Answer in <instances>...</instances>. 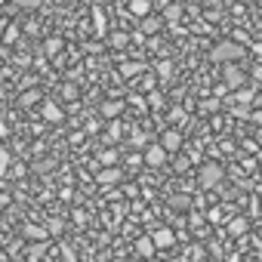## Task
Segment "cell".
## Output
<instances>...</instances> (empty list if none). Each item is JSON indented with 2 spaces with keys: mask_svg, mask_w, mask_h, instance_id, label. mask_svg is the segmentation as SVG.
I'll return each mask as SVG.
<instances>
[{
  "mask_svg": "<svg viewBox=\"0 0 262 262\" xmlns=\"http://www.w3.org/2000/svg\"><path fill=\"white\" fill-rule=\"evenodd\" d=\"M129 13L139 16V19H145L151 13V0H129Z\"/></svg>",
  "mask_w": 262,
  "mask_h": 262,
  "instance_id": "obj_10",
  "label": "cell"
},
{
  "mask_svg": "<svg viewBox=\"0 0 262 262\" xmlns=\"http://www.w3.org/2000/svg\"><path fill=\"white\" fill-rule=\"evenodd\" d=\"M222 83H225V90H241V86L247 83V74L241 71L237 62H228V65L222 68Z\"/></svg>",
  "mask_w": 262,
  "mask_h": 262,
  "instance_id": "obj_3",
  "label": "cell"
},
{
  "mask_svg": "<svg viewBox=\"0 0 262 262\" xmlns=\"http://www.w3.org/2000/svg\"><path fill=\"white\" fill-rule=\"evenodd\" d=\"M158 31H161V19L145 16V22H142V34H158Z\"/></svg>",
  "mask_w": 262,
  "mask_h": 262,
  "instance_id": "obj_15",
  "label": "cell"
},
{
  "mask_svg": "<svg viewBox=\"0 0 262 262\" xmlns=\"http://www.w3.org/2000/svg\"><path fill=\"white\" fill-rule=\"evenodd\" d=\"M158 77L170 80V77H173V62H158Z\"/></svg>",
  "mask_w": 262,
  "mask_h": 262,
  "instance_id": "obj_18",
  "label": "cell"
},
{
  "mask_svg": "<svg viewBox=\"0 0 262 262\" xmlns=\"http://www.w3.org/2000/svg\"><path fill=\"white\" fill-rule=\"evenodd\" d=\"M43 50H47V53H50V56H56V53H59V50H62V40H59V37H50V40H47V47H43Z\"/></svg>",
  "mask_w": 262,
  "mask_h": 262,
  "instance_id": "obj_21",
  "label": "cell"
},
{
  "mask_svg": "<svg viewBox=\"0 0 262 262\" xmlns=\"http://www.w3.org/2000/svg\"><path fill=\"white\" fill-rule=\"evenodd\" d=\"M120 176H123V173H120V170H117V164H114V167H105V170L96 176V182H99V185H117V182H120Z\"/></svg>",
  "mask_w": 262,
  "mask_h": 262,
  "instance_id": "obj_6",
  "label": "cell"
},
{
  "mask_svg": "<svg viewBox=\"0 0 262 262\" xmlns=\"http://www.w3.org/2000/svg\"><path fill=\"white\" fill-rule=\"evenodd\" d=\"M19 7H25V10H34V7H40V0H16Z\"/></svg>",
  "mask_w": 262,
  "mask_h": 262,
  "instance_id": "obj_27",
  "label": "cell"
},
{
  "mask_svg": "<svg viewBox=\"0 0 262 262\" xmlns=\"http://www.w3.org/2000/svg\"><path fill=\"white\" fill-rule=\"evenodd\" d=\"M93 19H96V34H105V16L99 10H93Z\"/></svg>",
  "mask_w": 262,
  "mask_h": 262,
  "instance_id": "obj_23",
  "label": "cell"
},
{
  "mask_svg": "<svg viewBox=\"0 0 262 262\" xmlns=\"http://www.w3.org/2000/svg\"><path fill=\"white\" fill-rule=\"evenodd\" d=\"M164 161H167V148H164L161 142L145 148V164H148V167H164Z\"/></svg>",
  "mask_w": 262,
  "mask_h": 262,
  "instance_id": "obj_4",
  "label": "cell"
},
{
  "mask_svg": "<svg viewBox=\"0 0 262 262\" xmlns=\"http://www.w3.org/2000/svg\"><path fill=\"white\" fill-rule=\"evenodd\" d=\"M244 56V47L237 43V40H219L216 47H213V53H210V59L216 62V65H228V62H237Z\"/></svg>",
  "mask_w": 262,
  "mask_h": 262,
  "instance_id": "obj_1",
  "label": "cell"
},
{
  "mask_svg": "<svg viewBox=\"0 0 262 262\" xmlns=\"http://www.w3.org/2000/svg\"><path fill=\"white\" fill-rule=\"evenodd\" d=\"M129 43V34H123V31H114L111 34V47H117V50H123Z\"/></svg>",
  "mask_w": 262,
  "mask_h": 262,
  "instance_id": "obj_17",
  "label": "cell"
},
{
  "mask_svg": "<svg viewBox=\"0 0 262 262\" xmlns=\"http://www.w3.org/2000/svg\"><path fill=\"white\" fill-rule=\"evenodd\" d=\"M123 108H126V102L108 99V102H102V105H99V114H102V117H117V114H120Z\"/></svg>",
  "mask_w": 262,
  "mask_h": 262,
  "instance_id": "obj_7",
  "label": "cell"
},
{
  "mask_svg": "<svg viewBox=\"0 0 262 262\" xmlns=\"http://www.w3.org/2000/svg\"><path fill=\"white\" fill-rule=\"evenodd\" d=\"M155 250H158V247H155V241H151V237H139V244H136V253H139L142 259L155 256Z\"/></svg>",
  "mask_w": 262,
  "mask_h": 262,
  "instance_id": "obj_12",
  "label": "cell"
},
{
  "mask_svg": "<svg viewBox=\"0 0 262 262\" xmlns=\"http://www.w3.org/2000/svg\"><path fill=\"white\" fill-rule=\"evenodd\" d=\"M108 139H120V123H114V126L108 129Z\"/></svg>",
  "mask_w": 262,
  "mask_h": 262,
  "instance_id": "obj_28",
  "label": "cell"
},
{
  "mask_svg": "<svg viewBox=\"0 0 262 262\" xmlns=\"http://www.w3.org/2000/svg\"><path fill=\"white\" fill-rule=\"evenodd\" d=\"M19 102L28 108V105H34V102H40V93H37V90H31V93H22V99H19Z\"/></svg>",
  "mask_w": 262,
  "mask_h": 262,
  "instance_id": "obj_20",
  "label": "cell"
},
{
  "mask_svg": "<svg viewBox=\"0 0 262 262\" xmlns=\"http://www.w3.org/2000/svg\"><path fill=\"white\" fill-rule=\"evenodd\" d=\"M179 16H182V7H176V4H173V7H167V10H164V19H167V22H176V19H179Z\"/></svg>",
  "mask_w": 262,
  "mask_h": 262,
  "instance_id": "obj_19",
  "label": "cell"
},
{
  "mask_svg": "<svg viewBox=\"0 0 262 262\" xmlns=\"http://www.w3.org/2000/svg\"><path fill=\"white\" fill-rule=\"evenodd\" d=\"M62 96H65L68 102H74V99H77V86H74V83H65V86H62Z\"/></svg>",
  "mask_w": 262,
  "mask_h": 262,
  "instance_id": "obj_24",
  "label": "cell"
},
{
  "mask_svg": "<svg viewBox=\"0 0 262 262\" xmlns=\"http://www.w3.org/2000/svg\"><path fill=\"white\" fill-rule=\"evenodd\" d=\"M253 77H256V80L262 83V65H256V68H253Z\"/></svg>",
  "mask_w": 262,
  "mask_h": 262,
  "instance_id": "obj_32",
  "label": "cell"
},
{
  "mask_svg": "<svg viewBox=\"0 0 262 262\" xmlns=\"http://www.w3.org/2000/svg\"><path fill=\"white\" fill-rule=\"evenodd\" d=\"M253 120H256V123L262 126V111H256V114H253Z\"/></svg>",
  "mask_w": 262,
  "mask_h": 262,
  "instance_id": "obj_33",
  "label": "cell"
},
{
  "mask_svg": "<svg viewBox=\"0 0 262 262\" xmlns=\"http://www.w3.org/2000/svg\"><path fill=\"white\" fill-rule=\"evenodd\" d=\"M120 74L123 77H133V74H139V65L136 62H126V65H120Z\"/></svg>",
  "mask_w": 262,
  "mask_h": 262,
  "instance_id": "obj_22",
  "label": "cell"
},
{
  "mask_svg": "<svg viewBox=\"0 0 262 262\" xmlns=\"http://www.w3.org/2000/svg\"><path fill=\"white\" fill-rule=\"evenodd\" d=\"M62 262H77V256H74V250H71V247H65V250H62Z\"/></svg>",
  "mask_w": 262,
  "mask_h": 262,
  "instance_id": "obj_26",
  "label": "cell"
},
{
  "mask_svg": "<svg viewBox=\"0 0 262 262\" xmlns=\"http://www.w3.org/2000/svg\"><path fill=\"white\" fill-rule=\"evenodd\" d=\"M151 241H155V247L158 250H167V247H173V241H176V234H173V228H155V234H151Z\"/></svg>",
  "mask_w": 262,
  "mask_h": 262,
  "instance_id": "obj_5",
  "label": "cell"
},
{
  "mask_svg": "<svg viewBox=\"0 0 262 262\" xmlns=\"http://www.w3.org/2000/svg\"><path fill=\"white\" fill-rule=\"evenodd\" d=\"M253 99H256V93L253 90H247V86H241V90H234V105H253Z\"/></svg>",
  "mask_w": 262,
  "mask_h": 262,
  "instance_id": "obj_11",
  "label": "cell"
},
{
  "mask_svg": "<svg viewBox=\"0 0 262 262\" xmlns=\"http://www.w3.org/2000/svg\"><path fill=\"white\" fill-rule=\"evenodd\" d=\"M222 176H225V170H222L219 164H204L201 173H198V185H201V188H216V185L222 182Z\"/></svg>",
  "mask_w": 262,
  "mask_h": 262,
  "instance_id": "obj_2",
  "label": "cell"
},
{
  "mask_svg": "<svg viewBox=\"0 0 262 262\" xmlns=\"http://www.w3.org/2000/svg\"><path fill=\"white\" fill-rule=\"evenodd\" d=\"M16 37H19V31H16V28H10V31H7V34H4V40H7V43H13V40H16Z\"/></svg>",
  "mask_w": 262,
  "mask_h": 262,
  "instance_id": "obj_29",
  "label": "cell"
},
{
  "mask_svg": "<svg viewBox=\"0 0 262 262\" xmlns=\"http://www.w3.org/2000/svg\"><path fill=\"white\" fill-rule=\"evenodd\" d=\"M129 102H136V108H139V111H145V102H142V96H133Z\"/></svg>",
  "mask_w": 262,
  "mask_h": 262,
  "instance_id": "obj_30",
  "label": "cell"
},
{
  "mask_svg": "<svg viewBox=\"0 0 262 262\" xmlns=\"http://www.w3.org/2000/svg\"><path fill=\"white\" fill-rule=\"evenodd\" d=\"M244 4H247V0H244Z\"/></svg>",
  "mask_w": 262,
  "mask_h": 262,
  "instance_id": "obj_35",
  "label": "cell"
},
{
  "mask_svg": "<svg viewBox=\"0 0 262 262\" xmlns=\"http://www.w3.org/2000/svg\"><path fill=\"white\" fill-rule=\"evenodd\" d=\"M244 231H247V219H244V216H237V219H231V222H228V234H234V237H237V234H244Z\"/></svg>",
  "mask_w": 262,
  "mask_h": 262,
  "instance_id": "obj_16",
  "label": "cell"
},
{
  "mask_svg": "<svg viewBox=\"0 0 262 262\" xmlns=\"http://www.w3.org/2000/svg\"><path fill=\"white\" fill-rule=\"evenodd\" d=\"M142 90H155V77H145L142 80Z\"/></svg>",
  "mask_w": 262,
  "mask_h": 262,
  "instance_id": "obj_31",
  "label": "cell"
},
{
  "mask_svg": "<svg viewBox=\"0 0 262 262\" xmlns=\"http://www.w3.org/2000/svg\"><path fill=\"white\" fill-rule=\"evenodd\" d=\"M204 4H210V7H219V4H222V0H204Z\"/></svg>",
  "mask_w": 262,
  "mask_h": 262,
  "instance_id": "obj_34",
  "label": "cell"
},
{
  "mask_svg": "<svg viewBox=\"0 0 262 262\" xmlns=\"http://www.w3.org/2000/svg\"><path fill=\"white\" fill-rule=\"evenodd\" d=\"M161 145L167 148V155H170V151H179V145H182V136L176 133V129H167V133H164V139H161Z\"/></svg>",
  "mask_w": 262,
  "mask_h": 262,
  "instance_id": "obj_8",
  "label": "cell"
},
{
  "mask_svg": "<svg viewBox=\"0 0 262 262\" xmlns=\"http://www.w3.org/2000/svg\"><path fill=\"white\" fill-rule=\"evenodd\" d=\"M40 111H43V117H47V120H53V123L65 117V111H62V105H59V102H43V108H40Z\"/></svg>",
  "mask_w": 262,
  "mask_h": 262,
  "instance_id": "obj_9",
  "label": "cell"
},
{
  "mask_svg": "<svg viewBox=\"0 0 262 262\" xmlns=\"http://www.w3.org/2000/svg\"><path fill=\"white\" fill-rule=\"evenodd\" d=\"M117 158H120V155H117L114 148H102V151H99V164H102V167H114Z\"/></svg>",
  "mask_w": 262,
  "mask_h": 262,
  "instance_id": "obj_13",
  "label": "cell"
},
{
  "mask_svg": "<svg viewBox=\"0 0 262 262\" xmlns=\"http://www.w3.org/2000/svg\"><path fill=\"white\" fill-rule=\"evenodd\" d=\"M148 105H151V108H164V96L151 90V96H148Z\"/></svg>",
  "mask_w": 262,
  "mask_h": 262,
  "instance_id": "obj_25",
  "label": "cell"
},
{
  "mask_svg": "<svg viewBox=\"0 0 262 262\" xmlns=\"http://www.w3.org/2000/svg\"><path fill=\"white\" fill-rule=\"evenodd\" d=\"M0 65H4V62H0Z\"/></svg>",
  "mask_w": 262,
  "mask_h": 262,
  "instance_id": "obj_36",
  "label": "cell"
},
{
  "mask_svg": "<svg viewBox=\"0 0 262 262\" xmlns=\"http://www.w3.org/2000/svg\"><path fill=\"white\" fill-rule=\"evenodd\" d=\"M47 228L43 225H25V237H34V241H47Z\"/></svg>",
  "mask_w": 262,
  "mask_h": 262,
  "instance_id": "obj_14",
  "label": "cell"
}]
</instances>
